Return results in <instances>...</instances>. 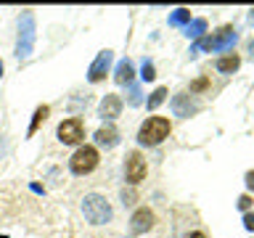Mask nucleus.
<instances>
[{
    "label": "nucleus",
    "mask_w": 254,
    "mask_h": 238,
    "mask_svg": "<svg viewBox=\"0 0 254 238\" xmlns=\"http://www.w3.org/2000/svg\"><path fill=\"white\" fill-rule=\"evenodd\" d=\"M82 214L87 222H93V225H106L111 220V204L106 201V196L101 193H90L82 198Z\"/></svg>",
    "instance_id": "obj_2"
},
{
    "label": "nucleus",
    "mask_w": 254,
    "mask_h": 238,
    "mask_svg": "<svg viewBox=\"0 0 254 238\" xmlns=\"http://www.w3.org/2000/svg\"><path fill=\"white\" fill-rule=\"evenodd\" d=\"M0 238H5V236H0Z\"/></svg>",
    "instance_id": "obj_30"
},
{
    "label": "nucleus",
    "mask_w": 254,
    "mask_h": 238,
    "mask_svg": "<svg viewBox=\"0 0 254 238\" xmlns=\"http://www.w3.org/2000/svg\"><path fill=\"white\" fill-rule=\"evenodd\" d=\"M140 77L146 79V82H151V79H156V69H154V63H151L148 59L143 61V69H140Z\"/></svg>",
    "instance_id": "obj_19"
},
{
    "label": "nucleus",
    "mask_w": 254,
    "mask_h": 238,
    "mask_svg": "<svg viewBox=\"0 0 254 238\" xmlns=\"http://www.w3.org/2000/svg\"><path fill=\"white\" fill-rule=\"evenodd\" d=\"M209 40H212V51H225V48H230L236 43V29L230 27V24H225V27H220Z\"/></svg>",
    "instance_id": "obj_9"
},
{
    "label": "nucleus",
    "mask_w": 254,
    "mask_h": 238,
    "mask_svg": "<svg viewBox=\"0 0 254 238\" xmlns=\"http://www.w3.org/2000/svg\"><path fill=\"white\" fill-rule=\"evenodd\" d=\"M117 143H119V132H117L111 124L101 127V130L95 132V146H101V148H114Z\"/></svg>",
    "instance_id": "obj_13"
},
{
    "label": "nucleus",
    "mask_w": 254,
    "mask_h": 238,
    "mask_svg": "<svg viewBox=\"0 0 254 238\" xmlns=\"http://www.w3.org/2000/svg\"><path fill=\"white\" fill-rule=\"evenodd\" d=\"M206 87H209V79H206V77H198V79H193V82H190V93H201V90H206Z\"/></svg>",
    "instance_id": "obj_20"
},
{
    "label": "nucleus",
    "mask_w": 254,
    "mask_h": 238,
    "mask_svg": "<svg viewBox=\"0 0 254 238\" xmlns=\"http://www.w3.org/2000/svg\"><path fill=\"white\" fill-rule=\"evenodd\" d=\"M249 51H252V56H254V40H252V43H249Z\"/></svg>",
    "instance_id": "obj_27"
},
{
    "label": "nucleus",
    "mask_w": 254,
    "mask_h": 238,
    "mask_svg": "<svg viewBox=\"0 0 254 238\" xmlns=\"http://www.w3.org/2000/svg\"><path fill=\"white\" fill-rule=\"evenodd\" d=\"M130 103H132V106H138V103H140V90H138V87H130Z\"/></svg>",
    "instance_id": "obj_22"
},
{
    "label": "nucleus",
    "mask_w": 254,
    "mask_h": 238,
    "mask_svg": "<svg viewBox=\"0 0 254 238\" xmlns=\"http://www.w3.org/2000/svg\"><path fill=\"white\" fill-rule=\"evenodd\" d=\"M198 106L193 101H190V95L188 93H178L172 98V111H175V117H190L196 111Z\"/></svg>",
    "instance_id": "obj_11"
},
{
    "label": "nucleus",
    "mask_w": 254,
    "mask_h": 238,
    "mask_svg": "<svg viewBox=\"0 0 254 238\" xmlns=\"http://www.w3.org/2000/svg\"><path fill=\"white\" fill-rule=\"evenodd\" d=\"M244 225L249 228V230H254V212H246L244 214Z\"/></svg>",
    "instance_id": "obj_24"
},
{
    "label": "nucleus",
    "mask_w": 254,
    "mask_h": 238,
    "mask_svg": "<svg viewBox=\"0 0 254 238\" xmlns=\"http://www.w3.org/2000/svg\"><path fill=\"white\" fill-rule=\"evenodd\" d=\"M238 66H241V59L236 53H228L222 59H217V71H222V74H233Z\"/></svg>",
    "instance_id": "obj_15"
},
{
    "label": "nucleus",
    "mask_w": 254,
    "mask_h": 238,
    "mask_svg": "<svg viewBox=\"0 0 254 238\" xmlns=\"http://www.w3.org/2000/svg\"><path fill=\"white\" fill-rule=\"evenodd\" d=\"M56 135H59V140L64 143V146H79V143L85 140V124H82V119H77V117L64 119V122L59 124V130H56Z\"/></svg>",
    "instance_id": "obj_5"
},
{
    "label": "nucleus",
    "mask_w": 254,
    "mask_h": 238,
    "mask_svg": "<svg viewBox=\"0 0 254 238\" xmlns=\"http://www.w3.org/2000/svg\"><path fill=\"white\" fill-rule=\"evenodd\" d=\"M0 77H3V61H0Z\"/></svg>",
    "instance_id": "obj_28"
},
{
    "label": "nucleus",
    "mask_w": 254,
    "mask_h": 238,
    "mask_svg": "<svg viewBox=\"0 0 254 238\" xmlns=\"http://www.w3.org/2000/svg\"><path fill=\"white\" fill-rule=\"evenodd\" d=\"M254 201H252V196H241V198H238V209H244V212H249V206H252Z\"/></svg>",
    "instance_id": "obj_21"
},
{
    "label": "nucleus",
    "mask_w": 254,
    "mask_h": 238,
    "mask_svg": "<svg viewBox=\"0 0 254 238\" xmlns=\"http://www.w3.org/2000/svg\"><path fill=\"white\" fill-rule=\"evenodd\" d=\"M122 201H125V206H127V204H135V193L125 188V190H122Z\"/></svg>",
    "instance_id": "obj_23"
},
{
    "label": "nucleus",
    "mask_w": 254,
    "mask_h": 238,
    "mask_svg": "<svg viewBox=\"0 0 254 238\" xmlns=\"http://www.w3.org/2000/svg\"><path fill=\"white\" fill-rule=\"evenodd\" d=\"M48 114H51V106H45V103L35 109V114H32V122H29V130H27L29 138H32V135H35L37 130H40V124H43L45 119H48Z\"/></svg>",
    "instance_id": "obj_14"
},
{
    "label": "nucleus",
    "mask_w": 254,
    "mask_h": 238,
    "mask_svg": "<svg viewBox=\"0 0 254 238\" xmlns=\"http://www.w3.org/2000/svg\"><path fill=\"white\" fill-rule=\"evenodd\" d=\"M183 24H190V11L188 8H178V11H175L172 16H170V27H183Z\"/></svg>",
    "instance_id": "obj_16"
},
{
    "label": "nucleus",
    "mask_w": 254,
    "mask_h": 238,
    "mask_svg": "<svg viewBox=\"0 0 254 238\" xmlns=\"http://www.w3.org/2000/svg\"><path fill=\"white\" fill-rule=\"evenodd\" d=\"M148 172V164L146 159H143L140 151H130L127 154V162H125V180L130 182V185H138V182L146 178Z\"/></svg>",
    "instance_id": "obj_6"
},
{
    "label": "nucleus",
    "mask_w": 254,
    "mask_h": 238,
    "mask_svg": "<svg viewBox=\"0 0 254 238\" xmlns=\"http://www.w3.org/2000/svg\"><path fill=\"white\" fill-rule=\"evenodd\" d=\"M249 19H252V21H254V8H252V13H249Z\"/></svg>",
    "instance_id": "obj_29"
},
{
    "label": "nucleus",
    "mask_w": 254,
    "mask_h": 238,
    "mask_svg": "<svg viewBox=\"0 0 254 238\" xmlns=\"http://www.w3.org/2000/svg\"><path fill=\"white\" fill-rule=\"evenodd\" d=\"M186 238H206V236L201 233V230H196V233H190V236H186Z\"/></svg>",
    "instance_id": "obj_26"
},
{
    "label": "nucleus",
    "mask_w": 254,
    "mask_h": 238,
    "mask_svg": "<svg viewBox=\"0 0 254 238\" xmlns=\"http://www.w3.org/2000/svg\"><path fill=\"white\" fill-rule=\"evenodd\" d=\"M170 130L172 124L167 117H148L138 130V143L140 146H159L164 138H170Z\"/></svg>",
    "instance_id": "obj_1"
},
{
    "label": "nucleus",
    "mask_w": 254,
    "mask_h": 238,
    "mask_svg": "<svg viewBox=\"0 0 254 238\" xmlns=\"http://www.w3.org/2000/svg\"><path fill=\"white\" fill-rule=\"evenodd\" d=\"M35 48V16L32 11H24L19 19V45H16V56L27 59Z\"/></svg>",
    "instance_id": "obj_3"
},
{
    "label": "nucleus",
    "mask_w": 254,
    "mask_h": 238,
    "mask_svg": "<svg viewBox=\"0 0 254 238\" xmlns=\"http://www.w3.org/2000/svg\"><path fill=\"white\" fill-rule=\"evenodd\" d=\"M69 167L74 175H90L98 167V151H95V146H79L74 151V156L69 159Z\"/></svg>",
    "instance_id": "obj_4"
},
{
    "label": "nucleus",
    "mask_w": 254,
    "mask_h": 238,
    "mask_svg": "<svg viewBox=\"0 0 254 238\" xmlns=\"http://www.w3.org/2000/svg\"><path fill=\"white\" fill-rule=\"evenodd\" d=\"M111 66V51H101L95 56V61L90 63V71H87V79L90 82H101L103 77H106V71Z\"/></svg>",
    "instance_id": "obj_8"
},
{
    "label": "nucleus",
    "mask_w": 254,
    "mask_h": 238,
    "mask_svg": "<svg viewBox=\"0 0 254 238\" xmlns=\"http://www.w3.org/2000/svg\"><path fill=\"white\" fill-rule=\"evenodd\" d=\"M246 188H249V190H254V170H249V172H246Z\"/></svg>",
    "instance_id": "obj_25"
},
{
    "label": "nucleus",
    "mask_w": 254,
    "mask_h": 238,
    "mask_svg": "<svg viewBox=\"0 0 254 238\" xmlns=\"http://www.w3.org/2000/svg\"><path fill=\"white\" fill-rule=\"evenodd\" d=\"M204 32H206V19H193V21L186 27V35H188V37H196V40L201 37Z\"/></svg>",
    "instance_id": "obj_17"
},
{
    "label": "nucleus",
    "mask_w": 254,
    "mask_h": 238,
    "mask_svg": "<svg viewBox=\"0 0 254 238\" xmlns=\"http://www.w3.org/2000/svg\"><path fill=\"white\" fill-rule=\"evenodd\" d=\"M154 222H156L154 212H151L148 206H140V209L132 214V220H130V230L135 236H140V233H146V230L154 228Z\"/></svg>",
    "instance_id": "obj_7"
},
{
    "label": "nucleus",
    "mask_w": 254,
    "mask_h": 238,
    "mask_svg": "<svg viewBox=\"0 0 254 238\" xmlns=\"http://www.w3.org/2000/svg\"><path fill=\"white\" fill-rule=\"evenodd\" d=\"M119 111H122V98L114 93H106L103 95V101H101V106H98V114L103 119H117L119 117Z\"/></svg>",
    "instance_id": "obj_10"
},
{
    "label": "nucleus",
    "mask_w": 254,
    "mask_h": 238,
    "mask_svg": "<svg viewBox=\"0 0 254 238\" xmlns=\"http://www.w3.org/2000/svg\"><path fill=\"white\" fill-rule=\"evenodd\" d=\"M132 77H135V69H132V61L130 59H122L114 69V82L117 85H132Z\"/></svg>",
    "instance_id": "obj_12"
},
{
    "label": "nucleus",
    "mask_w": 254,
    "mask_h": 238,
    "mask_svg": "<svg viewBox=\"0 0 254 238\" xmlns=\"http://www.w3.org/2000/svg\"><path fill=\"white\" fill-rule=\"evenodd\" d=\"M164 98H167V87H156L154 93H151V98H148V109L154 111V109H159L164 103Z\"/></svg>",
    "instance_id": "obj_18"
}]
</instances>
